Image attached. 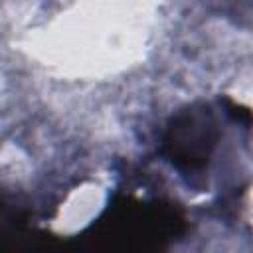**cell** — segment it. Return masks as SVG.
Instances as JSON below:
<instances>
[{"label": "cell", "instance_id": "6da1fadb", "mask_svg": "<svg viewBox=\"0 0 253 253\" xmlns=\"http://www.w3.org/2000/svg\"><path fill=\"white\" fill-rule=\"evenodd\" d=\"M213 138L210 136V125L200 123L194 117H184L166 136V152L180 168H198L210 148Z\"/></svg>", "mask_w": 253, "mask_h": 253}]
</instances>
